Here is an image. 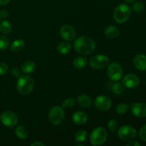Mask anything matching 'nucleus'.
<instances>
[{
    "mask_svg": "<svg viewBox=\"0 0 146 146\" xmlns=\"http://www.w3.org/2000/svg\"><path fill=\"white\" fill-rule=\"evenodd\" d=\"M133 64L135 68L139 71H146V56L142 54H138L134 58Z\"/></svg>",
    "mask_w": 146,
    "mask_h": 146,
    "instance_id": "nucleus-15",
    "label": "nucleus"
},
{
    "mask_svg": "<svg viewBox=\"0 0 146 146\" xmlns=\"http://www.w3.org/2000/svg\"><path fill=\"white\" fill-rule=\"evenodd\" d=\"M108 138L107 131L103 127H98L91 132L90 141L93 145H103Z\"/></svg>",
    "mask_w": 146,
    "mask_h": 146,
    "instance_id": "nucleus-4",
    "label": "nucleus"
},
{
    "mask_svg": "<svg viewBox=\"0 0 146 146\" xmlns=\"http://www.w3.org/2000/svg\"><path fill=\"white\" fill-rule=\"evenodd\" d=\"M0 120L3 125L9 128H13L18 123V117L17 114L10 111H6L1 113Z\"/></svg>",
    "mask_w": 146,
    "mask_h": 146,
    "instance_id": "nucleus-9",
    "label": "nucleus"
},
{
    "mask_svg": "<svg viewBox=\"0 0 146 146\" xmlns=\"http://www.w3.org/2000/svg\"><path fill=\"white\" fill-rule=\"evenodd\" d=\"M31 146H34V145H44V143H42L41 142H34L33 143L31 144Z\"/></svg>",
    "mask_w": 146,
    "mask_h": 146,
    "instance_id": "nucleus-37",
    "label": "nucleus"
},
{
    "mask_svg": "<svg viewBox=\"0 0 146 146\" xmlns=\"http://www.w3.org/2000/svg\"><path fill=\"white\" fill-rule=\"evenodd\" d=\"M108 128L111 131L115 132L117 128H118V122L115 120H110L108 123Z\"/></svg>",
    "mask_w": 146,
    "mask_h": 146,
    "instance_id": "nucleus-30",
    "label": "nucleus"
},
{
    "mask_svg": "<svg viewBox=\"0 0 146 146\" xmlns=\"http://www.w3.org/2000/svg\"><path fill=\"white\" fill-rule=\"evenodd\" d=\"M87 138V133L85 131H79L76 133L75 141L76 143H84Z\"/></svg>",
    "mask_w": 146,
    "mask_h": 146,
    "instance_id": "nucleus-25",
    "label": "nucleus"
},
{
    "mask_svg": "<svg viewBox=\"0 0 146 146\" xmlns=\"http://www.w3.org/2000/svg\"><path fill=\"white\" fill-rule=\"evenodd\" d=\"M116 112L118 113V114H121V115H123V114L126 113L128 111V105L126 104H124V103H122V104H118L116 106Z\"/></svg>",
    "mask_w": 146,
    "mask_h": 146,
    "instance_id": "nucleus-27",
    "label": "nucleus"
},
{
    "mask_svg": "<svg viewBox=\"0 0 146 146\" xmlns=\"http://www.w3.org/2000/svg\"><path fill=\"white\" fill-rule=\"evenodd\" d=\"M60 35L66 41H71L75 38L76 31L71 26L64 25L60 29Z\"/></svg>",
    "mask_w": 146,
    "mask_h": 146,
    "instance_id": "nucleus-11",
    "label": "nucleus"
},
{
    "mask_svg": "<svg viewBox=\"0 0 146 146\" xmlns=\"http://www.w3.org/2000/svg\"><path fill=\"white\" fill-rule=\"evenodd\" d=\"M11 74L16 78H19L21 76V71L17 67H14L11 70Z\"/></svg>",
    "mask_w": 146,
    "mask_h": 146,
    "instance_id": "nucleus-33",
    "label": "nucleus"
},
{
    "mask_svg": "<svg viewBox=\"0 0 146 146\" xmlns=\"http://www.w3.org/2000/svg\"><path fill=\"white\" fill-rule=\"evenodd\" d=\"M75 104H76V101L74 100V98H68L64 100V102H63L62 104V106L64 107V108H70L74 107V106H75Z\"/></svg>",
    "mask_w": 146,
    "mask_h": 146,
    "instance_id": "nucleus-29",
    "label": "nucleus"
},
{
    "mask_svg": "<svg viewBox=\"0 0 146 146\" xmlns=\"http://www.w3.org/2000/svg\"><path fill=\"white\" fill-rule=\"evenodd\" d=\"M123 68L118 63H112L107 68V74L111 81H117L122 78Z\"/></svg>",
    "mask_w": 146,
    "mask_h": 146,
    "instance_id": "nucleus-8",
    "label": "nucleus"
},
{
    "mask_svg": "<svg viewBox=\"0 0 146 146\" xmlns=\"http://www.w3.org/2000/svg\"><path fill=\"white\" fill-rule=\"evenodd\" d=\"M127 145L128 146H140L141 145V143H139L137 142V141H131V142H130Z\"/></svg>",
    "mask_w": 146,
    "mask_h": 146,
    "instance_id": "nucleus-35",
    "label": "nucleus"
},
{
    "mask_svg": "<svg viewBox=\"0 0 146 146\" xmlns=\"http://www.w3.org/2000/svg\"><path fill=\"white\" fill-rule=\"evenodd\" d=\"M87 64V59L84 57H77L74 61V66L77 69L85 68Z\"/></svg>",
    "mask_w": 146,
    "mask_h": 146,
    "instance_id": "nucleus-22",
    "label": "nucleus"
},
{
    "mask_svg": "<svg viewBox=\"0 0 146 146\" xmlns=\"http://www.w3.org/2000/svg\"><path fill=\"white\" fill-rule=\"evenodd\" d=\"M77 101H78V104L81 106L84 107V108H88L92 105V100L88 96V95L86 94H81L77 98Z\"/></svg>",
    "mask_w": 146,
    "mask_h": 146,
    "instance_id": "nucleus-18",
    "label": "nucleus"
},
{
    "mask_svg": "<svg viewBox=\"0 0 146 146\" xmlns=\"http://www.w3.org/2000/svg\"><path fill=\"white\" fill-rule=\"evenodd\" d=\"M105 34L110 38H115L119 36L120 30L115 26H109L105 29Z\"/></svg>",
    "mask_w": 146,
    "mask_h": 146,
    "instance_id": "nucleus-17",
    "label": "nucleus"
},
{
    "mask_svg": "<svg viewBox=\"0 0 146 146\" xmlns=\"http://www.w3.org/2000/svg\"><path fill=\"white\" fill-rule=\"evenodd\" d=\"M74 48L81 54H90L96 48V43L88 36H80L74 42Z\"/></svg>",
    "mask_w": 146,
    "mask_h": 146,
    "instance_id": "nucleus-1",
    "label": "nucleus"
},
{
    "mask_svg": "<svg viewBox=\"0 0 146 146\" xmlns=\"http://www.w3.org/2000/svg\"><path fill=\"white\" fill-rule=\"evenodd\" d=\"M24 46H25V42L23 40H16L11 44V50L14 52H19L24 48Z\"/></svg>",
    "mask_w": 146,
    "mask_h": 146,
    "instance_id": "nucleus-21",
    "label": "nucleus"
},
{
    "mask_svg": "<svg viewBox=\"0 0 146 146\" xmlns=\"http://www.w3.org/2000/svg\"><path fill=\"white\" fill-rule=\"evenodd\" d=\"M35 68V64L31 61H26L21 66V71L25 74H31V73L34 72Z\"/></svg>",
    "mask_w": 146,
    "mask_h": 146,
    "instance_id": "nucleus-19",
    "label": "nucleus"
},
{
    "mask_svg": "<svg viewBox=\"0 0 146 146\" xmlns=\"http://www.w3.org/2000/svg\"><path fill=\"white\" fill-rule=\"evenodd\" d=\"M11 0H0V5L4 6L8 4Z\"/></svg>",
    "mask_w": 146,
    "mask_h": 146,
    "instance_id": "nucleus-36",
    "label": "nucleus"
},
{
    "mask_svg": "<svg viewBox=\"0 0 146 146\" xmlns=\"http://www.w3.org/2000/svg\"><path fill=\"white\" fill-rule=\"evenodd\" d=\"M139 135L141 140H143V141L146 142V125L143 126L142 128H141V129L140 130Z\"/></svg>",
    "mask_w": 146,
    "mask_h": 146,
    "instance_id": "nucleus-31",
    "label": "nucleus"
},
{
    "mask_svg": "<svg viewBox=\"0 0 146 146\" xmlns=\"http://www.w3.org/2000/svg\"><path fill=\"white\" fill-rule=\"evenodd\" d=\"M0 31L4 35H8L11 31V25L8 21H3L0 24Z\"/></svg>",
    "mask_w": 146,
    "mask_h": 146,
    "instance_id": "nucleus-23",
    "label": "nucleus"
},
{
    "mask_svg": "<svg viewBox=\"0 0 146 146\" xmlns=\"http://www.w3.org/2000/svg\"><path fill=\"white\" fill-rule=\"evenodd\" d=\"M34 80L28 75H21L17 81V89L22 95H28L34 88Z\"/></svg>",
    "mask_w": 146,
    "mask_h": 146,
    "instance_id": "nucleus-2",
    "label": "nucleus"
},
{
    "mask_svg": "<svg viewBox=\"0 0 146 146\" xmlns=\"http://www.w3.org/2000/svg\"><path fill=\"white\" fill-rule=\"evenodd\" d=\"M9 14V13L7 10H2V11H0V17H1L3 19H5L7 17H8Z\"/></svg>",
    "mask_w": 146,
    "mask_h": 146,
    "instance_id": "nucleus-34",
    "label": "nucleus"
},
{
    "mask_svg": "<svg viewBox=\"0 0 146 146\" xmlns=\"http://www.w3.org/2000/svg\"><path fill=\"white\" fill-rule=\"evenodd\" d=\"M9 46V41L4 35L0 34V50H6Z\"/></svg>",
    "mask_w": 146,
    "mask_h": 146,
    "instance_id": "nucleus-26",
    "label": "nucleus"
},
{
    "mask_svg": "<svg viewBox=\"0 0 146 146\" xmlns=\"http://www.w3.org/2000/svg\"><path fill=\"white\" fill-rule=\"evenodd\" d=\"M96 108L101 111H106L108 110L111 106V100L106 96H98L96 98L94 101Z\"/></svg>",
    "mask_w": 146,
    "mask_h": 146,
    "instance_id": "nucleus-10",
    "label": "nucleus"
},
{
    "mask_svg": "<svg viewBox=\"0 0 146 146\" xmlns=\"http://www.w3.org/2000/svg\"><path fill=\"white\" fill-rule=\"evenodd\" d=\"M16 135L20 139H25L28 136V131L24 127L18 126L16 128Z\"/></svg>",
    "mask_w": 146,
    "mask_h": 146,
    "instance_id": "nucleus-24",
    "label": "nucleus"
},
{
    "mask_svg": "<svg viewBox=\"0 0 146 146\" xmlns=\"http://www.w3.org/2000/svg\"><path fill=\"white\" fill-rule=\"evenodd\" d=\"M131 14V9L128 5L121 4L115 7L113 12L114 20L118 24H123L128 20Z\"/></svg>",
    "mask_w": 146,
    "mask_h": 146,
    "instance_id": "nucleus-3",
    "label": "nucleus"
},
{
    "mask_svg": "<svg viewBox=\"0 0 146 146\" xmlns=\"http://www.w3.org/2000/svg\"><path fill=\"white\" fill-rule=\"evenodd\" d=\"M72 46L68 42H61L57 46V51L61 54H67L71 50Z\"/></svg>",
    "mask_w": 146,
    "mask_h": 146,
    "instance_id": "nucleus-20",
    "label": "nucleus"
},
{
    "mask_svg": "<svg viewBox=\"0 0 146 146\" xmlns=\"http://www.w3.org/2000/svg\"><path fill=\"white\" fill-rule=\"evenodd\" d=\"M125 1H126L127 3H129V4H131V3H133L135 0H125Z\"/></svg>",
    "mask_w": 146,
    "mask_h": 146,
    "instance_id": "nucleus-38",
    "label": "nucleus"
},
{
    "mask_svg": "<svg viewBox=\"0 0 146 146\" xmlns=\"http://www.w3.org/2000/svg\"><path fill=\"white\" fill-rule=\"evenodd\" d=\"M109 58L105 54H97L90 59V65L94 69H101L108 66Z\"/></svg>",
    "mask_w": 146,
    "mask_h": 146,
    "instance_id": "nucleus-6",
    "label": "nucleus"
},
{
    "mask_svg": "<svg viewBox=\"0 0 146 146\" xmlns=\"http://www.w3.org/2000/svg\"><path fill=\"white\" fill-rule=\"evenodd\" d=\"M123 84L128 88H135L139 86L140 79L135 74H127L123 78Z\"/></svg>",
    "mask_w": 146,
    "mask_h": 146,
    "instance_id": "nucleus-12",
    "label": "nucleus"
},
{
    "mask_svg": "<svg viewBox=\"0 0 146 146\" xmlns=\"http://www.w3.org/2000/svg\"><path fill=\"white\" fill-rule=\"evenodd\" d=\"M106 90H111L114 94L117 96H121L124 92V87L120 83H113V82H106L105 84Z\"/></svg>",
    "mask_w": 146,
    "mask_h": 146,
    "instance_id": "nucleus-14",
    "label": "nucleus"
},
{
    "mask_svg": "<svg viewBox=\"0 0 146 146\" xmlns=\"http://www.w3.org/2000/svg\"><path fill=\"white\" fill-rule=\"evenodd\" d=\"M8 66L4 63H0V76H2L7 73Z\"/></svg>",
    "mask_w": 146,
    "mask_h": 146,
    "instance_id": "nucleus-32",
    "label": "nucleus"
},
{
    "mask_svg": "<svg viewBox=\"0 0 146 146\" xmlns=\"http://www.w3.org/2000/svg\"><path fill=\"white\" fill-rule=\"evenodd\" d=\"M64 118V111L60 106H54L51 108L48 113L50 122L54 125H59Z\"/></svg>",
    "mask_w": 146,
    "mask_h": 146,
    "instance_id": "nucleus-7",
    "label": "nucleus"
},
{
    "mask_svg": "<svg viewBox=\"0 0 146 146\" xmlns=\"http://www.w3.org/2000/svg\"><path fill=\"white\" fill-rule=\"evenodd\" d=\"M118 135L123 141H131L136 138V130L130 125H123L118 131Z\"/></svg>",
    "mask_w": 146,
    "mask_h": 146,
    "instance_id": "nucleus-5",
    "label": "nucleus"
},
{
    "mask_svg": "<svg viewBox=\"0 0 146 146\" xmlns=\"http://www.w3.org/2000/svg\"><path fill=\"white\" fill-rule=\"evenodd\" d=\"M145 9V5L142 1H137L133 5V10L137 13L142 12Z\"/></svg>",
    "mask_w": 146,
    "mask_h": 146,
    "instance_id": "nucleus-28",
    "label": "nucleus"
},
{
    "mask_svg": "<svg viewBox=\"0 0 146 146\" xmlns=\"http://www.w3.org/2000/svg\"><path fill=\"white\" fill-rule=\"evenodd\" d=\"M131 112L137 118L146 117V104L143 103H134L131 106Z\"/></svg>",
    "mask_w": 146,
    "mask_h": 146,
    "instance_id": "nucleus-13",
    "label": "nucleus"
},
{
    "mask_svg": "<svg viewBox=\"0 0 146 146\" xmlns=\"http://www.w3.org/2000/svg\"><path fill=\"white\" fill-rule=\"evenodd\" d=\"M72 120L76 125H84L88 120V116L83 111H76L73 114Z\"/></svg>",
    "mask_w": 146,
    "mask_h": 146,
    "instance_id": "nucleus-16",
    "label": "nucleus"
}]
</instances>
